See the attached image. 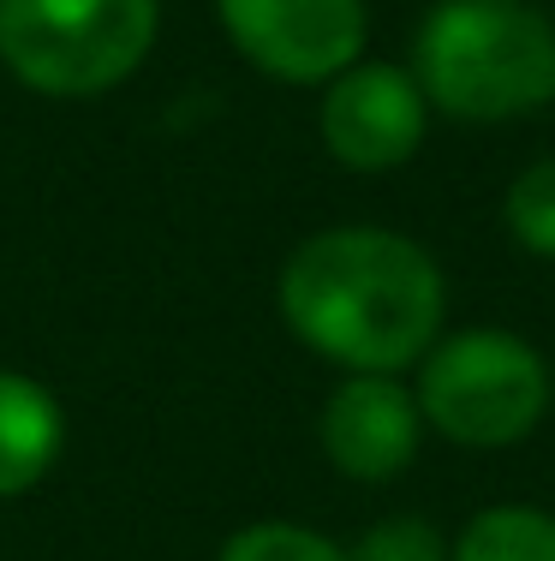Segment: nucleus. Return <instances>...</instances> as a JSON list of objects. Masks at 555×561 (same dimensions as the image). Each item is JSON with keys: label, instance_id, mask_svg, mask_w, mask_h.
Wrapping results in <instances>:
<instances>
[{"label": "nucleus", "instance_id": "nucleus-1", "mask_svg": "<svg viewBox=\"0 0 555 561\" xmlns=\"http://www.w3.org/2000/svg\"><path fill=\"white\" fill-rule=\"evenodd\" d=\"M442 270L389 227L311 233L281 270V317L311 353L347 370L394 377L425 358L442 329Z\"/></svg>", "mask_w": 555, "mask_h": 561}, {"label": "nucleus", "instance_id": "nucleus-2", "mask_svg": "<svg viewBox=\"0 0 555 561\" xmlns=\"http://www.w3.org/2000/svg\"><path fill=\"white\" fill-rule=\"evenodd\" d=\"M413 78L454 119H520L555 102V24L520 0H442L418 24Z\"/></svg>", "mask_w": 555, "mask_h": 561}, {"label": "nucleus", "instance_id": "nucleus-3", "mask_svg": "<svg viewBox=\"0 0 555 561\" xmlns=\"http://www.w3.org/2000/svg\"><path fill=\"white\" fill-rule=\"evenodd\" d=\"M162 0H0V66L36 96H102L155 48Z\"/></svg>", "mask_w": 555, "mask_h": 561}, {"label": "nucleus", "instance_id": "nucleus-4", "mask_svg": "<svg viewBox=\"0 0 555 561\" xmlns=\"http://www.w3.org/2000/svg\"><path fill=\"white\" fill-rule=\"evenodd\" d=\"M418 412L466 448L525 443L550 412V365L508 329H460L425 353Z\"/></svg>", "mask_w": 555, "mask_h": 561}, {"label": "nucleus", "instance_id": "nucleus-5", "mask_svg": "<svg viewBox=\"0 0 555 561\" xmlns=\"http://www.w3.org/2000/svg\"><path fill=\"white\" fill-rule=\"evenodd\" d=\"M233 48L281 84H328L365 48V0H216Z\"/></svg>", "mask_w": 555, "mask_h": 561}, {"label": "nucleus", "instance_id": "nucleus-6", "mask_svg": "<svg viewBox=\"0 0 555 561\" xmlns=\"http://www.w3.org/2000/svg\"><path fill=\"white\" fill-rule=\"evenodd\" d=\"M425 90L413 72L389 60H352L340 78H328L323 90V144L340 168L352 173H389L413 162L425 144Z\"/></svg>", "mask_w": 555, "mask_h": 561}, {"label": "nucleus", "instance_id": "nucleus-7", "mask_svg": "<svg viewBox=\"0 0 555 561\" xmlns=\"http://www.w3.org/2000/svg\"><path fill=\"white\" fill-rule=\"evenodd\" d=\"M323 454L335 472L359 478V484H389L413 466L418 436H425V412H418V394L394 377H377V370H352L323 407Z\"/></svg>", "mask_w": 555, "mask_h": 561}, {"label": "nucleus", "instance_id": "nucleus-8", "mask_svg": "<svg viewBox=\"0 0 555 561\" xmlns=\"http://www.w3.org/2000/svg\"><path fill=\"white\" fill-rule=\"evenodd\" d=\"M60 443H66L60 400L43 382L19 377V370H0V502L43 484L60 460Z\"/></svg>", "mask_w": 555, "mask_h": 561}, {"label": "nucleus", "instance_id": "nucleus-9", "mask_svg": "<svg viewBox=\"0 0 555 561\" xmlns=\"http://www.w3.org/2000/svg\"><path fill=\"white\" fill-rule=\"evenodd\" d=\"M448 561H555V514L544 507H484L460 543L448 550Z\"/></svg>", "mask_w": 555, "mask_h": 561}, {"label": "nucleus", "instance_id": "nucleus-10", "mask_svg": "<svg viewBox=\"0 0 555 561\" xmlns=\"http://www.w3.org/2000/svg\"><path fill=\"white\" fill-rule=\"evenodd\" d=\"M216 561H352L340 543H328L323 531L293 526V519H257V526L233 531L221 543Z\"/></svg>", "mask_w": 555, "mask_h": 561}, {"label": "nucleus", "instance_id": "nucleus-11", "mask_svg": "<svg viewBox=\"0 0 555 561\" xmlns=\"http://www.w3.org/2000/svg\"><path fill=\"white\" fill-rule=\"evenodd\" d=\"M501 216H508V233L520 239L525 251L555 257V162H532V168H525L520 180L508 185Z\"/></svg>", "mask_w": 555, "mask_h": 561}, {"label": "nucleus", "instance_id": "nucleus-12", "mask_svg": "<svg viewBox=\"0 0 555 561\" xmlns=\"http://www.w3.org/2000/svg\"><path fill=\"white\" fill-rule=\"evenodd\" d=\"M352 561H448V543H442V531H436L430 519L394 514V519H382V526L365 531Z\"/></svg>", "mask_w": 555, "mask_h": 561}]
</instances>
